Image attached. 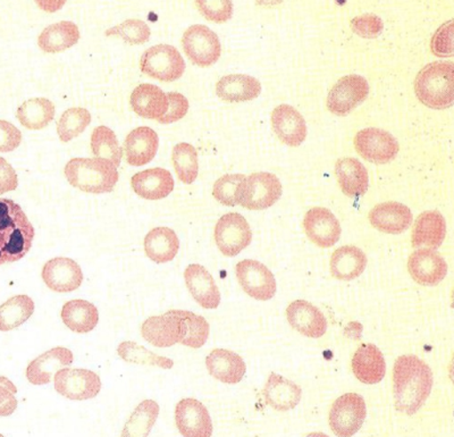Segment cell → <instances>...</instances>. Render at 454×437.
<instances>
[{
    "label": "cell",
    "mask_w": 454,
    "mask_h": 437,
    "mask_svg": "<svg viewBox=\"0 0 454 437\" xmlns=\"http://www.w3.org/2000/svg\"><path fill=\"white\" fill-rule=\"evenodd\" d=\"M336 177L342 192L356 198L367 192L369 177L366 168L356 158H340L335 165Z\"/></svg>",
    "instance_id": "cell-31"
},
{
    "label": "cell",
    "mask_w": 454,
    "mask_h": 437,
    "mask_svg": "<svg viewBox=\"0 0 454 437\" xmlns=\"http://www.w3.org/2000/svg\"><path fill=\"white\" fill-rule=\"evenodd\" d=\"M178 314L184 319L185 330L181 344L192 349L204 347L210 333L208 322L202 316L193 314L192 311L178 310Z\"/></svg>",
    "instance_id": "cell-44"
},
{
    "label": "cell",
    "mask_w": 454,
    "mask_h": 437,
    "mask_svg": "<svg viewBox=\"0 0 454 437\" xmlns=\"http://www.w3.org/2000/svg\"><path fill=\"white\" fill-rule=\"evenodd\" d=\"M184 50L194 65L212 66L221 58L222 47L218 35L202 24L190 27L182 38Z\"/></svg>",
    "instance_id": "cell-9"
},
{
    "label": "cell",
    "mask_w": 454,
    "mask_h": 437,
    "mask_svg": "<svg viewBox=\"0 0 454 437\" xmlns=\"http://www.w3.org/2000/svg\"><path fill=\"white\" fill-rule=\"evenodd\" d=\"M292 329L310 339L322 338L327 331V319L317 307L305 300H295L286 309Z\"/></svg>",
    "instance_id": "cell-19"
},
{
    "label": "cell",
    "mask_w": 454,
    "mask_h": 437,
    "mask_svg": "<svg viewBox=\"0 0 454 437\" xmlns=\"http://www.w3.org/2000/svg\"><path fill=\"white\" fill-rule=\"evenodd\" d=\"M60 316L68 329L80 334L95 330L99 322L98 309L91 302L85 300L65 303Z\"/></svg>",
    "instance_id": "cell-35"
},
{
    "label": "cell",
    "mask_w": 454,
    "mask_h": 437,
    "mask_svg": "<svg viewBox=\"0 0 454 437\" xmlns=\"http://www.w3.org/2000/svg\"><path fill=\"white\" fill-rule=\"evenodd\" d=\"M150 29L141 20H128L106 31V35H120L125 43L141 44L149 42Z\"/></svg>",
    "instance_id": "cell-46"
},
{
    "label": "cell",
    "mask_w": 454,
    "mask_h": 437,
    "mask_svg": "<svg viewBox=\"0 0 454 437\" xmlns=\"http://www.w3.org/2000/svg\"><path fill=\"white\" fill-rule=\"evenodd\" d=\"M73 352L67 347H56L32 360L27 368V378L34 386L50 384L52 375L64 367L72 365Z\"/></svg>",
    "instance_id": "cell-22"
},
{
    "label": "cell",
    "mask_w": 454,
    "mask_h": 437,
    "mask_svg": "<svg viewBox=\"0 0 454 437\" xmlns=\"http://www.w3.org/2000/svg\"><path fill=\"white\" fill-rule=\"evenodd\" d=\"M366 266V254L355 246H340L332 254L331 272L338 280H355L364 273Z\"/></svg>",
    "instance_id": "cell-33"
},
{
    "label": "cell",
    "mask_w": 454,
    "mask_h": 437,
    "mask_svg": "<svg viewBox=\"0 0 454 437\" xmlns=\"http://www.w3.org/2000/svg\"><path fill=\"white\" fill-rule=\"evenodd\" d=\"M303 226L307 237L320 248H331L340 240V222L327 208L315 207L308 210Z\"/></svg>",
    "instance_id": "cell-18"
},
{
    "label": "cell",
    "mask_w": 454,
    "mask_h": 437,
    "mask_svg": "<svg viewBox=\"0 0 454 437\" xmlns=\"http://www.w3.org/2000/svg\"><path fill=\"white\" fill-rule=\"evenodd\" d=\"M133 111L147 120H160L168 108V95L160 87L145 83L133 90L129 99Z\"/></svg>",
    "instance_id": "cell-28"
},
{
    "label": "cell",
    "mask_w": 454,
    "mask_h": 437,
    "mask_svg": "<svg viewBox=\"0 0 454 437\" xmlns=\"http://www.w3.org/2000/svg\"><path fill=\"white\" fill-rule=\"evenodd\" d=\"M302 391L292 380L271 373L263 388V398L269 406L278 411H289L301 402Z\"/></svg>",
    "instance_id": "cell-30"
},
{
    "label": "cell",
    "mask_w": 454,
    "mask_h": 437,
    "mask_svg": "<svg viewBox=\"0 0 454 437\" xmlns=\"http://www.w3.org/2000/svg\"><path fill=\"white\" fill-rule=\"evenodd\" d=\"M19 185L18 174L6 160L0 157V194L14 191Z\"/></svg>",
    "instance_id": "cell-53"
},
{
    "label": "cell",
    "mask_w": 454,
    "mask_h": 437,
    "mask_svg": "<svg viewBox=\"0 0 454 437\" xmlns=\"http://www.w3.org/2000/svg\"><path fill=\"white\" fill-rule=\"evenodd\" d=\"M80 40V30L75 23L62 21L47 27L38 38L39 47L43 51L60 52L68 50L78 43Z\"/></svg>",
    "instance_id": "cell-36"
},
{
    "label": "cell",
    "mask_w": 454,
    "mask_h": 437,
    "mask_svg": "<svg viewBox=\"0 0 454 437\" xmlns=\"http://www.w3.org/2000/svg\"><path fill=\"white\" fill-rule=\"evenodd\" d=\"M91 149L96 158L111 161L115 168H119L123 151L112 129L101 125L93 129Z\"/></svg>",
    "instance_id": "cell-40"
},
{
    "label": "cell",
    "mask_w": 454,
    "mask_h": 437,
    "mask_svg": "<svg viewBox=\"0 0 454 437\" xmlns=\"http://www.w3.org/2000/svg\"><path fill=\"white\" fill-rule=\"evenodd\" d=\"M64 172L72 187L88 193L112 192L119 182L117 168L100 158H73Z\"/></svg>",
    "instance_id": "cell-3"
},
{
    "label": "cell",
    "mask_w": 454,
    "mask_h": 437,
    "mask_svg": "<svg viewBox=\"0 0 454 437\" xmlns=\"http://www.w3.org/2000/svg\"><path fill=\"white\" fill-rule=\"evenodd\" d=\"M117 352L124 362L137 363V365L155 366L163 368V370H170L174 365L172 359L153 354L136 342L121 343L117 347Z\"/></svg>",
    "instance_id": "cell-43"
},
{
    "label": "cell",
    "mask_w": 454,
    "mask_h": 437,
    "mask_svg": "<svg viewBox=\"0 0 454 437\" xmlns=\"http://www.w3.org/2000/svg\"><path fill=\"white\" fill-rule=\"evenodd\" d=\"M352 371L356 378L364 384H379L387 374L382 351L374 344H363L352 358Z\"/></svg>",
    "instance_id": "cell-24"
},
{
    "label": "cell",
    "mask_w": 454,
    "mask_h": 437,
    "mask_svg": "<svg viewBox=\"0 0 454 437\" xmlns=\"http://www.w3.org/2000/svg\"><path fill=\"white\" fill-rule=\"evenodd\" d=\"M393 382L397 410L415 415L431 394L433 373L427 363L416 355H401L393 368Z\"/></svg>",
    "instance_id": "cell-1"
},
{
    "label": "cell",
    "mask_w": 454,
    "mask_h": 437,
    "mask_svg": "<svg viewBox=\"0 0 454 437\" xmlns=\"http://www.w3.org/2000/svg\"><path fill=\"white\" fill-rule=\"evenodd\" d=\"M172 161L178 180L184 184H192L199 172L198 152L190 144H178L173 148Z\"/></svg>",
    "instance_id": "cell-41"
},
{
    "label": "cell",
    "mask_w": 454,
    "mask_h": 437,
    "mask_svg": "<svg viewBox=\"0 0 454 437\" xmlns=\"http://www.w3.org/2000/svg\"><path fill=\"white\" fill-rule=\"evenodd\" d=\"M186 286L194 300L205 309H216L221 303V293L212 274L199 264H192L184 270Z\"/></svg>",
    "instance_id": "cell-21"
},
{
    "label": "cell",
    "mask_w": 454,
    "mask_h": 437,
    "mask_svg": "<svg viewBox=\"0 0 454 437\" xmlns=\"http://www.w3.org/2000/svg\"><path fill=\"white\" fill-rule=\"evenodd\" d=\"M408 270L419 285L435 286L447 277L448 264L436 251L419 249L409 257Z\"/></svg>",
    "instance_id": "cell-17"
},
{
    "label": "cell",
    "mask_w": 454,
    "mask_h": 437,
    "mask_svg": "<svg viewBox=\"0 0 454 437\" xmlns=\"http://www.w3.org/2000/svg\"><path fill=\"white\" fill-rule=\"evenodd\" d=\"M140 68L150 78L173 82L184 75L185 62L176 47L156 44L142 54Z\"/></svg>",
    "instance_id": "cell-6"
},
{
    "label": "cell",
    "mask_w": 454,
    "mask_h": 437,
    "mask_svg": "<svg viewBox=\"0 0 454 437\" xmlns=\"http://www.w3.org/2000/svg\"><path fill=\"white\" fill-rule=\"evenodd\" d=\"M271 125L278 139L290 147H299L306 140V121L290 105H279L274 109L271 113Z\"/></svg>",
    "instance_id": "cell-20"
},
{
    "label": "cell",
    "mask_w": 454,
    "mask_h": 437,
    "mask_svg": "<svg viewBox=\"0 0 454 437\" xmlns=\"http://www.w3.org/2000/svg\"><path fill=\"white\" fill-rule=\"evenodd\" d=\"M54 382L60 395L74 402L96 398L101 390L98 374L88 370L62 368L55 374Z\"/></svg>",
    "instance_id": "cell-12"
},
{
    "label": "cell",
    "mask_w": 454,
    "mask_h": 437,
    "mask_svg": "<svg viewBox=\"0 0 454 437\" xmlns=\"http://www.w3.org/2000/svg\"><path fill=\"white\" fill-rule=\"evenodd\" d=\"M142 338L153 347H169L181 343L185 335L184 319L178 310L145 319L141 326Z\"/></svg>",
    "instance_id": "cell-14"
},
{
    "label": "cell",
    "mask_w": 454,
    "mask_h": 437,
    "mask_svg": "<svg viewBox=\"0 0 454 437\" xmlns=\"http://www.w3.org/2000/svg\"><path fill=\"white\" fill-rule=\"evenodd\" d=\"M55 113V105L50 99L34 98L24 101L16 116L24 128L38 131L54 120Z\"/></svg>",
    "instance_id": "cell-37"
},
{
    "label": "cell",
    "mask_w": 454,
    "mask_h": 437,
    "mask_svg": "<svg viewBox=\"0 0 454 437\" xmlns=\"http://www.w3.org/2000/svg\"><path fill=\"white\" fill-rule=\"evenodd\" d=\"M262 92V84L254 76L231 74L223 76L216 84V94L229 103H243L257 98Z\"/></svg>",
    "instance_id": "cell-32"
},
{
    "label": "cell",
    "mask_w": 454,
    "mask_h": 437,
    "mask_svg": "<svg viewBox=\"0 0 454 437\" xmlns=\"http://www.w3.org/2000/svg\"><path fill=\"white\" fill-rule=\"evenodd\" d=\"M369 84L364 76H343L332 88L327 97V108L332 114L346 116L367 99Z\"/></svg>",
    "instance_id": "cell-11"
},
{
    "label": "cell",
    "mask_w": 454,
    "mask_h": 437,
    "mask_svg": "<svg viewBox=\"0 0 454 437\" xmlns=\"http://www.w3.org/2000/svg\"><path fill=\"white\" fill-rule=\"evenodd\" d=\"M246 176L243 174H226L215 182L213 196L222 205L234 207L239 205V193L245 182Z\"/></svg>",
    "instance_id": "cell-45"
},
{
    "label": "cell",
    "mask_w": 454,
    "mask_h": 437,
    "mask_svg": "<svg viewBox=\"0 0 454 437\" xmlns=\"http://www.w3.org/2000/svg\"><path fill=\"white\" fill-rule=\"evenodd\" d=\"M131 185L144 199L160 200L173 192L174 179L168 169L156 168L137 173L131 179Z\"/></svg>",
    "instance_id": "cell-25"
},
{
    "label": "cell",
    "mask_w": 454,
    "mask_h": 437,
    "mask_svg": "<svg viewBox=\"0 0 454 437\" xmlns=\"http://www.w3.org/2000/svg\"><path fill=\"white\" fill-rule=\"evenodd\" d=\"M413 220L411 210L400 202H384L369 213V222L376 230L387 234L405 232Z\"/></svg>",
    "instance_id": "cell-23"
},
{
    "label": "cell",
    "mask_w": 454,
    "mask_h": 437,
    "mask_svg": "<svg viewBox=\"0 0 454 437\" xmlns=\"http://www.w3.org/2000/svg\"><path fill=\"white\" fill-rule=\"evenodd\" d=\"M417 98L429 108L447 109L454 101V67L452 62H434L416 76Z\"/></svg>",
    "instance_id": "cell-4"
},
{
    "label": "cell",
    "mask_w": 454,
    "mask_h": 437,
    "mask_svg": "<svg viewBox=\"0 0 454 437\" xmlns=\"http://www.w3.org/2000/svg\"><path fill=\"white\" fill-rule=\"evenodd\" d=\"M355 147L364 160L375 164L390 163L400 151L399 144L390 132L376 128L356 133Z\"/></svg>",
    "instance_id": "cell-13"
},
{
    "label": "cell",
    "mask_w": 454,
    "mask_h": 437,
    "mask_svg": "<svg viewBox=\"0 0 454 437\" xmlns=\"http://www.w3.org/2000/svg\"><path fill=\"white\" fill-rule=\"evenodd\" d=\"M18 388L14 383L4 376H0V417H7L14 414L18 408L16 400Z\"/></svg>",
    "instance_id": "cell-51"
},
{
    "label": "cell",
    "mask_w": 454,
    "mask_h": 437,
    "mask_svg": "<svg viewBox=\"0 0 454 437\" xmlns=\"http://www.w3.org/2000/svg\"><path fill=\"white\" fill-rule=\"evenodd\" d=\"M367 416L362 395L347 394L336 399L330 412V426L336 436L350 437L363 427Z\"/></svg>",
    "instance_id": "cell-7"
},
{
    "label": "cell",
    "mask_w": 454,
    "mask_h": 437,
    "mask_svg": "<svg viewBox=\"0 0 454 437\" xmlns=\"http://www.w3.org/2000/svg\"><path fill=\"white\" fill-rule=\"evenodd\" d=\"M22 143V133L15 125L0 120V152H11Z\"/></svg>",
    "instance_id": "cell-52"
},
{
    "label": "cell",
    "mask_w": 454,
    "mask_h": 437,
    "mask_svg": "<svg viewBox=\"0 0 454 437\" xmlns=\"http://www.w3.org/2000/svg\"><path fill=\"white\" fill-rule=\"evenodd\" d=\"M90 123L91 114L88 109L70 108L63 113L57 122V133H59L60 141L70 143L74 137L83 133Z\"/></svg>",
    "instance_id": "cell-42"
},
{
    "label": "cell",
    "mask_w": 454,
    "mask_h": 437,
    "mask_svg": "<svg viewBox=\"0 0 454 437\" xmlns=\"http://www.w3.org/2000/svg\"><path fill=\"white\" fill-rule=\"evenodd\" d=\"M215 242L226 257H235L253 241L249 222L238 213L222 216L215 226Z\"/></svg>",
    "instance_id": "cell-8"
},
{
    "label": "cell",
    "mask_w": 454,
    "mask_h": 437,
    "mask_svg": "<svg viewBox=\"0 0 454 437\" xmlns=\"http://www.w3.org/2000/svg\"><path fill=\"white\" fill-rule=\"evenodd\" d=\"M432 51L439 58L453 56V21L450 20L435 32L432 39Z\"/></svg>",
    "instance_id": "cell-47"
},
{
    "label": "cell",
    "mask_w": 454,
    "mask_h": 437,
    "mask_svg": "<svg viewBox=\"0 0 454 437\" xmlns=\"http://www.w3.org/2000/svg\"><path fill=\"white\" fill-rule=\"evenodd\" d=\"M35 313V302L28 295L20 294L0 306V331L10 332L23 325Z\"/></svg>",
    "instance_id": "cell-38"
},
{
    "label": "cell",
    "mask_w": 454,
    "mask_h": 437,
    "mask_svg": "<svg viewBox=\"0 0 454 437\" xmlns=\"http://www.w3.org/2000/svg\"><path fill=\"white\" fill-rule=\"evenodd\" d=\"M235 273L243 291L255 300L269 301L277 294L274 275L262 262L246 259L238 262Z\"/></svg>",
    "instance_id": "cell-10"
},
{
    "label": "cell",
    "mask_w": 454,
    "mask_h": 437,
    "mask_svg": "<svg viewBox=\"0 0 454 437\" xmlns=\"http://www.w3.org/2000/svg\"><path fill=\"white\" fill-rule=\"evenodd\" d=\"M178 249H180V241L172 229L155 228L145 238V254L157 264L172 261Z\"/></svg>",
    "instance_id": "cell-34"
},
{
    "label": "cell",
    "mask_w": 454,
    "mask_h": 437,
    "mask_svg": "<svg viewBox=\"0 0 454 437\" xmlns=\"http://www.w3.org/2000/svg\"><path fill=\"white\" fill-rule=\"evenodd\" d=\"M160 415V406L153 400H145L137 407L135 412L129 417V422L125 424L123 436L145 437Z\"/></svg>",
    "instance_id": "cell-39"
},
{
    "label": "cell",
    "mask_w": 454,
    "mask_h": 437,
    "mask_svg": "<svg viewBox=\"0 0 454 437\" xmlns=\"http://www.w3.org/2000/svg\"><path fill=\"white\" fill-rule=\"evenodd\" d=\"M160 137L153 129L141 127L133 129L125 139L124 149L129 165L140 168L155 158Z\"/></svg>",
    "instance_id": "cell-26"
},
{
    "label": "cell",
    "mask_w": 454,
    "mask_h": 437,
    "mask_svg": "<svg viewBox=\"0 0 454 437\" xmlns=\"http://www.w3.org/2000/svg\"><path fill=\"white\" fill-rule=\"evenodd\" d=\"M168 108L166 114L158 120L161 124H172L184 119L189 111V101L178 92H169L168 94Z\"/></svg>",
    "instance_id": "cell-50"
},
{
    "label": "cell",
    "mask_w": 454,
    "mask_h": 437,
    "mask_svg": "<svg viewBox=\"0 0 454 437\" xmlns=\"http://www.w3.org/2000/svg\"><path fill=\"white\" fill-rule=\"evenodd\" d=\"M206 367L213 378L225 384H238L245 378V360L233 351L215 349L206 358Z\"/></svg>",
    "instance_id": "cell-27"
},
{
    "label": "cell",
    "mask_w": 454,
    "mask_h": 437,
    "mask_svg": "<svg viewBox=\"0 0 454 437\" xmlns=\"http://www.w3.org/2000/svg\"><path fill=\"white\" fill-rule=\"evenodd\" d=\"M35 234L21 206L0 198V266L21 261L30 251Z\"/></svg>",
    "instance_id": "cell-2"
},
{
    "label": "cell",
    "mask_w": 454,
    "mask_h": 437,
    "mask_svg": "<svg viewBox=\"0 0 454 437\" xmlns=\"http://www.w3.org/2000/svg\"><path fill=\"white\" fill-rule=\"evenodd\" d=\"M447 237V222L440 212L431 210L420 214L412 230V246L437 249Z\"/></svg>",
    "instance_id": "cell-29"
},
{
    "label": "cell",
    "mask_w": 454,
    "mask_h": 437,
    "mask_svg": "<svg viewBox=\"0 0 454 437\" xmlns=\"http://www.w3.org/2000/svg\"><path fill=\"white\" fill-rule=\"evenodd\" d=\"M42 277L46 285L59 293H73L83 282L82 269L78 262L67 257H57L47 261Z\"/></svg>",
    "instance_id": "cell-16"
},
{
    "label": "cell",
    "mask_w": 454,
    "mask_h": 437,
    "mask_svg": "<svg viewBox=\"0 0 454 437\" xmlns=\"http://www.w3.org/2000/svg\"><path fill=\"white\" fill-rule=\"evenodd\" d=\"M196 6L209 21L224 23L232 18L233 4L231 2H196Z\"/></svg>",
    "instance_id": "cell-48"
},
{
    "label": "cell",
    "mask_w": 454,
    "mask_h": 437,
    "mask_svg": "<svg viewBox=\"0 0 454 437\" xmlns=\"http://www.w3.org/2000/svg\"><path fill=\"white\" fill-rule=\"evenodd\" d=\"M352 30L363 38L372 39L382 34L384 24L382 20L374 14H364L351 21Z\"/></svg>",
    "instance_id": "cell-49"
},
{
    "label": "cell",
    "mask_w": 454,
    "mask_h": 437,
    "mask_svg": "<svg viewBox=\"0 0 454 437\" xmlns=\"http://www.w3.org/2000/svg\"><path fill=\"white\" fill-rule=\"evenodd\" d=\"M176 422L178 432L185 437L213 435V423L209 412L196 399H184L176 404Z\"/></svg>",
    "instance_id": "cell-15"
},
{
    "label": "cell",
    "mask_w": 454,
    "mask_h": 437,
    "mask_svg": "<svg viewBox=\"0 0 454 437\" xmlns=\"http://www.w3.org/2000/svg\"><path fill=\"white\" fill-rule=\"evenodd\" d=\"M283 192L281 181L267 172L251 174L243 182L239 205L249 210H263L277 204Z\"/></svg>",
    "instance_id": "cell-5"
}]
</instances>
